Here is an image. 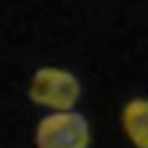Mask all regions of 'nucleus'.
<instances>
[{
  "label": "nucleus",
  "instance_id": "obj_3",
  "mask_svg": "<svg viewBox=\"0 0 148 148\" xmlns=\"http://www.w3.org/2000/svg\"><path fill=\"white\" fill-rule=\"evenodd\" d=\"M123 125L135 148H148V100H133L125 105Z\"/></svg>",
  "mask_w": 148,
  "mask_h": 148
},
{
  "label": "nucleus",
  "instance_id": "obj_1",
  "mask_svg": "<svg viewBox=\"0 0 148 148\" xmlns=\"http://www.w3.org/2000/svg\"><path fill=\"white\" fill-rule=\"evenodd\" d=\"M79 79L72 72H64L56 66H44L33 74L31 82V100L38 105L56 107L59 112H69L79 100Z\"/></svg>",
  "mask_w": 148,
  "mask_h": 148
},
{
  "label": "nucleus",
  "instance_id": "obj_2",
  "mask_svg": "<svg viewBox=\"0 0 148 148\" xmlns=\"http://www.w3.org/2000/svg\"><path fill=\"white\" fill-rule=\"evenodd\" d=\"M38 148H87L89 125L79 112H54L38 123L36 128Z\"/></svg>",
  "mask_w": 148,
  "mask_h": 148
}]
</instances>
